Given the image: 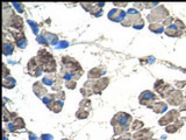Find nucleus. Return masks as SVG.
Returning a JSON list of instances; mask_svg holds the SVG:
<instances>
[{"label": "nucleus", "mask_w": 186, "mask_h": 140, "mask_svg": "<svg viewBox=\"0 0 186 140\" xmlns=\"http://www.w3.org/2000/svg\"><path fill=\"white\" fill-rule=\"evenodd\" d=\"M168 15H169L168 10H166L164 6H158V7H156V8L148 15V20H149V22L151 23H156L158 22L159 20L166 18Z\"/></svg>", "instance_id": "f257e3e1"}, {"label": "nucleus", "mask_w": 186, "mask_h": 140, "mask_svg": "<svg viewBox=\"0 0 186 140\" xmlns=\"http://www.w3.org/2000/svg\"><path fill=\"white\" fill-rule=\"evenodd\" d=\"M130 122H132V116L126 113V112H119L112 119V125L113 126H115V125L130 126Z\"/></svg>", "instance_id": "f03ea898"}, {"label": "nucleus", "mask_w": 186, "mask_h": 140, "mask_svg": "<svg viewBox=\"0 0 186 140\" xmlns=\"http://www.w3.org/2000/svg\"><path fill=\"white\" fill-rule=\"evenodd\" d=\"M27 69H28L29 74L32 76H34V77H39L42 74V71H43L37 57H33L29 61L28 64H27Z\"/></svg>", "instance_id": "7ed1b4c3"}, {"label": "nucleus", "mask_w": 186, "mask_h": 140, "mask_svg": "<svg viewBox=\"0 0 186 140\" xmlns=\"http://www.w3.org/2000/svg\"><path fill=\"white\" fill-rule=\"evenodd\" d=\"M157 100V96L151 91H143V92L140 95V104L148 106V107H152L154 105L152 103Z\"/></svg>", "instance_id": "20e7f679"}, {"label": "nucleus", "mask_w": 186, "mask_h": 140, "mask_svg": "<svg viewBox=\"0 0 186 140\" xmlns=\"http://www.w3.org/2000/svg\"><path fill=\"white\" fill-rule=\"evenodd\" d=\"M140 19H142L141 18V14H140V12H137L135 8H132V10H129L127 12V18H126V20L122 22L123 26H133L134 23L136 22V21H139Z\"/></svg>", "instance_id": "39448f33"}, {"label": "nucleus", "mask_w": 186, "mask_h": 140, "mask_svg": "<svg viewBox=\"0 0 186 140\" xmlns=\"http://www.w3.org/2000/svg\"><path fill=\"white\" fill-rule=\"evenodd\" d=\"M180 117V112L177 110H171L168 112V115H165V116L159 119V125H162V126H168V124H170L171 122H174V120H177V119H179Z\"/></svg>", "instance_id": "423d86ee"}, {"label": "nucleus", "mask_w": 186, "mask_h": 140, "mask_svg": "<svg viewBox=\"0 0 186 140\" xmlns=\"http://www.w3.org/2000/svg\"><path fill=\"white\" fill-rule=\"evenodd\" d=\"M126 18H127V13H125L121 10H117V8H114V10L110 11V13H108V19L114 21V22L122 23L126 20Z\"/></svg>", "instance_id": "0eeeda50"}, {"label": "nucleus", "mask_w": 186, "mask_h": 140, "mask_svg": "<svg viewBox=\"0 0 186 140\" xmlns=\"http://www.w3.org/2000/svg\"><path fill=\"white\" fill-rule=\"evenodd\" d=\"M9 33H11V35L14 37V40L17 42V46L19 47V48L23 49V48L27 47V39H26V36H24V34H23L22 32H19V30H11Z\"/></svg>", "instance_id": "6e6552de"}, {"label": "nucleus", "mask_w": 186, "mask_h": 140, "mask_svg": "<svg viewBox=\"0 0 186 140\" xmlns=\"http://www.w3.org/2000/svg\"><path fill=\"white\" fill-rule=\"evenodd\" d=\"M168 102L171 105H173V106H177V105L181 104V102H183L181 91H180V90H173V91L168 96Z\"/></svg>", "instance_id": "1a4fd4ad"}, {"label": "nucleus", "mask_w": 186, "mask_h": 140, "mask_svg": "<svg viewBox=\"0 0 186 140\" xmlns=\"http://www.w3.org/2000/svg\"><path fill=\"white\" fill-rule=\"evenodd\" d=\"M9 23V27H13V28H15L17 30H21L23 28V22H22V19L21 17H19L17 14H14V15H12L9 18V20L8 21H6L5 22V27Z\"/></svg>", "instance_id": "9d476101"}, {"label": "nucleus", "mask_w": 186, "mask_h": 140, "mask_svg": "<svg viewBox=\"0 0 186 140\" xmlns=\"http://www.w3.org/2000/svg\"><path fill=\"white\" fill-rule=\"evenodd\" d=\"M7 128L9 130V132H14V131H17L19 128H24V122H23V119L21 117H17L13 122L8 124Z\"/></svg>", "instance_id": "9b49d317"}, {"label": "nucleus", "mask_w": 186, "mask_h": 140, "mask_svg": "<svg viewBox=\"0 0 186 140\" xmlns=\"http://www.w3.org/2000/svg\"><path fill=\"white\" fill-rule=\"evenodd\" d=\"M152 135V132L149 130H141L132 137V140H148Z\"/></svg>", "instance_id": "f8f14e48"}, {"label": "nucleus", "mask_w": 186, "mask_h": 140, "mask_svg": "<svg viewBox=\"0 0 186 140\" xmlns=\"http://www.w3.org/2000/svg\"><path fill=\"white\" fill-rule=\"evenodd\" d=\"M43 83H41V82H36L34 83V93L39 97V98H43L44 96H46L48 93H46V87H43L42 85Z\"/></svg>", "instance_id": "ddd939ff"}, {"label": "nucleus", "mask_w": 186, "mask_h": 140, "mask_svg": "<svg viewBox=\"0 0 186 140\" xmlns=\"http://www.w3.org/2000/svg\"><path fill=\"white\" fill-rule=\"evenodd\" d=\"M165 34L169 35V36H173V37H176V36H180V35L183 34V32L177 28V26H176L174 23H172V25H170L168 28H166Z\"/></svg>", "instance_id": "4468645a"}, {"label": "nucleus", "mask_w": 186, "mask_h": 140, "mask_svg": "<svg viewBox=\"0 0 186 140\" xmlns=\"http://www.w3.org/2000/svg\"><path fill=\"white\" fill-rule=\"evenodd\" d=\"M105 70L101 69V68H94V69H91L88 71V78L90 80H97V78H100L101 76L104 75Z\"/></svg>", "instance_id": "2eb2a0df"}, {"label": "nucleus", "mask_w": 186, "mask_h": 140, "mask_svg": "<svg viewBox=\"0 0 186 140\" xmlns=\"http://www.w3.org/2000/svg\"><path fill=\"white\" fill-rule=\"evenodd\" d=\"M152 110L155 111L156 113H163V112H165V111L168 110V104L166 103H164V102H158L156 104H154L152 106Z\"/></svg>", "instance_id": "dca6fc26"}, {"label": "nucleus", "mask_w": 186, "mask_h": 140, "mask_svg": "<svg viewBox=\"0 0 186 140\" xmlns=\"http://www.w3.org/2000/svg\"><path fill=\"white\" fill-rule=\"evenodd\" d=\"M13 52H14V46L12 45V42L5 41L4 42V55L5 56H9V55L13 54Z\"/></svg>", "instance_id": "f3484780"}, {"label": "nucleus", "mask_w": 186, "mask_h": 140, "mask_svg": "<svg viewBox=\"0 0 186 140\" xmlns=\"http://www.w3.org/2000/svg\"><path fill=\"white\" fill-rule=\"evenodd\" d=\"M44 36H46V41H48V43L49 45H57L58 43V39H57V35L55 34H51V33H49V32H44Z\"/></svg>", "instance_id": "a211bd4d"}, {"label": "nucleus", "mask_w": 186, "mask_h": 140, "mask_svg": "<svg viewBox=\"0 0 186 140\" xmlns=\"http://www.w3.org/2000/svg\"><path fill=\"white\" fill-rule=\"evenodd\" d=\"M15 84H17V82H15V80L13 78V77H6L5 80H4V82H2V85L6 88V89H13V88L15 87Z\"/></svg>", "instance_id": "6ab92c4d"}, {"label": "nucleus", "mask_w": 186, "mask_h": 140, "mask_svg": "<svg viewBox=\"0 0 186 140\" xmlns=\"http://www.w3.org/2000/svg\"><path fill=\"white\" fill-rule=\"evenodd\" d=\"M42 100H43V103L50 109L51 107V105L55 103V100H56V97H55V95H46V96H44L43 98H42Z\"/></svg>", "instance_id": "aec40b11"}, {"label": "nucleus", "mask_w": 186, "mask_h": 140, "mask_svg": "<svg viewBox=\"0 0 186 140\" xmlns=\"http://www.w3.org/2000/svg\"><path fill=\"white\" fill-rule=\"evenodd\" d=\"M149 29H150L152 33H156V34H159L164 30V27L161 23H151L149 25Z\"/></svg>", "instance_id": "412c9836"}, {"label": "nucleus", "mask_w": 186, "mask_h": 140, "mask_svg": "<svg viewBox=\"0 0 186 140\" xmlns=\"http://www.w3.org/2000/svg\"><path fill=\"white\" fill-rule=\"evenodd\" d=\"M62 109H63V102H62V100H57V99L55 100V103H54V104L51 105V107H50V110L56 112V113L61 112Z\"/></svg>", "instance_id": "4be33fe9"}, {"label": "nucleus", "mask_w": 186, "mask_h": 140, "mask_svg": "<svg viewBox=\"0 0 186 140\" xmlns=\"http://www.w3.org/2000/svg\"><path fill=\"white\" fill-rule=\"evenodd\" d=\"M55 80H56V77H54V76H51V75H46L43 77L42 83L46 84V85H50V87H52L54 83H55Z\"/></svg>", "instance_id": "5701e85b"}, {"label": "nucleus", "mask_w": 186, "mask_h": 140, "mask_svg": "<svg viewBox=\"0 0 186 140\" xmlns=\"http://www.w3.org/2000/svg\"><path fill=\"white\" fill-rule=\"evenodd\" d=\"M88 111L85 110V109H79V110L76 112V117L77 118H79V119H86L87 117H88Z\"/></svg>", "instance_id": "b1692460"}, {"label": "nucleus", "mask_w": 186, "mask_h": 140, "mask_svg": "<svg viewBox=\"0 0 186 140\" xmlns=\"http://www.w3.org/2000/svg\"><path fill=\"white\" fill-rule=\"evenodd\" d=\"M81 6H83V8H85L86 11L92 13V12L94 11V8L97 7V4H88V2H85V4H81Z\"/></svg>", "instance_id": "393cba45"}, {"label": "nucleus", "mask_w": 186, "mask_h": 140, "mask_svg": "<svg viewBox=\"0 0 186 140\" xmlns=\"http://www.w3.org/2000/svg\"><path fill=\"white\" fill-rule=\"evenodd\" d=\"M142 127H143V122H140V120H135L132 125V130H134V131H139Z\"/></svg>", "instance_id": "a878e982"}, {"label": "nucleus", "mask_w": 186, "mask_h": 140, "mask_svg": "<svg viewBox=\"0 0 186 140\" xmlns=\"http://www.w3.org/2000/svg\"><path fill=\"white\" fill-rule=\"evenodd\" d=\"M80 109H85V107H91V100L88 98H84L80 102Z\"/></svg>", "instance_id": "bb28decb"}, {"label": "nucleus", "mask_w": 186, "mask_h": 140, "mask_svg": "<svg viewBox=\"0 0 186 140\" xmlns=\"http://www.w3.org/2000/svg\"><path fill=\"white\" fill-rule=\"evenodd\" d=\"M133 27L135 29H142L144 27V22H143V20L142 19H140L139 21H136V22L133 25Z\"/></svg>", "instance_id": "cd10ccee"}, {"label": "nucleus", "mask_w": 186, "mask_h": 140, "mask_svg": "<svg viewBox=\"0 0 186 140\" xmlns=\"http://www.w3.org/2000/svg\"><path fill=\"white\" fill-rule=\"evenodd\" d=\"M177 130H178V127H177L176 125H168V126L165 127V131H166L168 133H174V132H177Z\"/></svg>", "instance_id": "c85d7f7f"}, {"label": "nucleus", "mask_w": 186, "mask_h": 140, "mask_svg": "<svg viewBox=\"0 0 186 140\" xmlns=\"http://www.w3.org/2000/svg\"><path fill=\"white\" fill-rule=\"evenodd\" d=\"M28 23H29V26L32 27V29H33V33H34L35 35L39 34V27H37V25H35L34 21H30V20L28 21Z\"/></svg>", "instance_id": "c756f323"}, {"label": "nucleus", "mask_w": 186, "mask_h": 140, "mask_svg": "<svg viewBox=\"0 0 186 140\" xmlns=\"http://www.w3.org/2000/svg\"><path fill=\"white\" fill-rule=\"evenodd\" d=\"M55 97H56V99L57 100H62L63 102L64 99H65V92L64 91H58V92H56V95H55Z\"/></svg>", "instance_id": "7c9ffc66"}, {"label": "nucleus", "mask_w": 186, "mask_h": 140, "mask_svg": "<svg viewBox=\"0 0 186 140\" xmlns=\"http://www.w3.org/2000/svg\"><path fill=\"white\" fill-rule=\"evenodd\" d=\"M37 41H39V43H41V45H49L48 43V41H46V36L43 34H41V35H39L37 36Z\"/></svg>", "instance_id": "2f4dec72"}, {"label": "nucleus", "mask_w": 186, "mask_h": 140, "mask_svg": "<svg viewBox=\"0 0 186 140\" xmlns=\"http://www.w3.org/2000/svg\"><path fill=\"white\" fill-rule=\"evenodd\" d=\"M76 85H77V82L76 81H69V82H65V87H66V89H75Z\"/></svg>", "instance_id": "473e14b6"}, {"label": "nucleus", "mask_w": 186, "mask_h": 140, "mask_svg": "<svg viewBox=\"0 0 186 140\" xmlns=\"http://www.w3.org/2000/svg\"><path fill=\"white\" fill-rule=\"evenodd\" d=\"M92 14L94 15V17H100L101 14H102V8H99L98 6L94 8V11L92 12Z\"/></svg>", "instance_id": "72a5a7b5"}, {"label": "nucleus", "mask_w": 186, "mask_h": 140, "mask_svg": "<svg viewBox=\"0 0 186 140\" xmlns=\"http://www.w3.org/2000/svg\"><path fill=\"white\" fill-rule=\"evenodd\" d=\"M115 140H132V137H130V133H125V134H121L120 138H116Z\"/></svg>", "instance_id": "f704fd0d"}, {"label": "nucleus", "mask_w": 186, "mask_h": 140, "mask_svg": "<svg viewBox=\"0 0 186 140\" xmlns=\"http://www.w3.org/2000/svg\"><path fill=\"white\" fill-rule=\"evenodd\" d=\"M13 5H14V7L17 8V11H19V13H22L23 11H24V6L22 5V4H17V2H13Z\"/></svg>", "instance_id": "c9c22d12"}, {"label": "nucleus", "mask_w": 186, "mask_h": 140, "mask_svg": "<svg viewBox=\"0 0 186 140\" xmlns=\"http://www.w3.org/2000/svg\"><path fill=\"white\" fill-rule=\"evenodd\" d=\"M41 139L42 140H52V135H50V134H42Z\"/></svg>", "instance_id": "e433bc0d"}, {"label": "nucleus", "mask_w": 186, "mask_h": 140, "mask_svg": "<svg viewBox=\"0 0 186 140\" xmlns=\"http://www.w3.org/2000/svg\"><path fill=\"white\" fill-rule=\"evenodd\" d=\"M144 8H151V7H155L158 5V2H150V4H144Z\"/></svg>", "instance_id": "4c0bfd02"}, {"label": "nucleus", "mask_w": 186, "mask_h": 140, "mask_svg": "<svg viewBox=\"0 0 186 140\" xmlns=\"http://www.w3.org/2000/svg\"><path fill=\"white\" fill-rule=\"evenodd\" d=\"M61 42H62V43L58 45V48H65V47L69 46V43H68L66 41H61Z\"/></svg>", "instance_id": "58836bf2"}, {"label": "nucleus", "mask_w": 186, "mask_h": 140, "mask_svg": "<svg viewBox=\"0 0 186 140\" xmlns=\"http://www.w3.org/2000/svg\"><path fill=\"white\" fill-rule=\"evenodd\" d=\"M172 18H169V19H165V20H164V25H166V26H170V25H172Z\"/></svg>", "instance_id": "ea45409f"}, {"label": "nucleus", "mask_w": 186, "mask_h": 140, "mask_svg": "<svg viewBox=\"0 0 186 140\" xmlns=\"http://www.w3.org/2000/svg\"><path fill=\"white\" fill-rule=\"evenodd\" d=\"M29 140H39V138H37V137H35V134L29 133Z\"/></svg>", "instance_id": "a19ab883"}, {"label": "nucleus", "mask_w": 186, "mask_h": 140, "mask_svg": "<svg viewBox=\"0 0 186 140\" xmlns=\"http://www.w3.org/2000/svg\"><path fill=\"white\" fill-rule=\"evenodd\" d=\"M2 67H4V78H6V76H7V72H8V70H7V68H6V64H4V65H2Z\"/></svg>", "instance_id": "79ce46f5"}, {"label": "nucleus", "mask_w": 186, "mask_h": 140, "mask_svg": "<svg viewBox=\"0 0 186 140\" xmlns=\"http://www.w3.org/2000/svg\"><path fill=\"white\" fill-rule=\"evenodd\" d=\"M185 84L186 82H179V83H177V88H178V89H181V87L185 85Z\"/></svg>", "instance_id": "37998d69"}, {"label": "nucleus", "mask_w": 186, "mask_h": 140, "mask_svg": "<svg viewBox=\"0 0 186 140\" xmlns=\"http://www.w3.org/2000/svg\"><path fill=\"white\" fill-rule=\"evenodd\" d=\"M114 5H116V6H122V7H125V6H127L128 4H127V2H121V4H120V2H114Z\"/></svg>", "instance_id": "c03bdc74"}]
</instances>
